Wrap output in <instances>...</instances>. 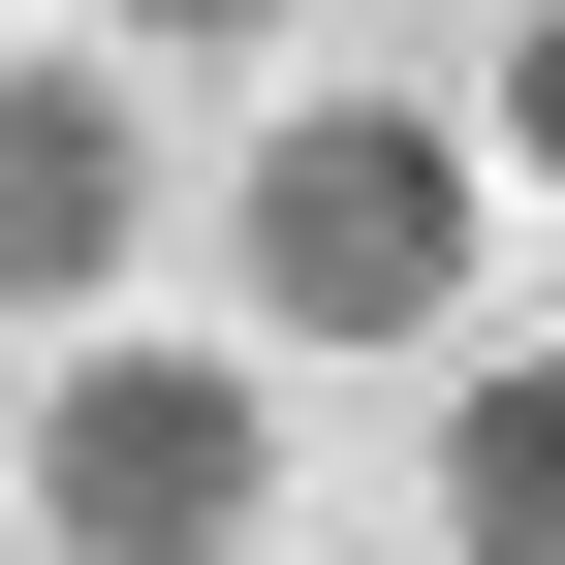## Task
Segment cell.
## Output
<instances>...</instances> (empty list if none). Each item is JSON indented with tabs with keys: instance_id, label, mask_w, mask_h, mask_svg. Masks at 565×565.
<instances>
[{
	"instance_id": "cell-1",
	"label": "cell",
	"mask_w": 565,
	"mask_h": 565,
	"mask_svg": "<svg viewBox=\"0 0 565 565\" xmlns=\"http://www.w3.org/2000/svg\"><path fill=\"white\" fill-rule=\"evenodd\" d=\"M471 221H503V158H471L440 95H315V126H252V158H221L252 345H440V315H471Z\"/></svg>"
},
{
	"instance_id": "cell-2",
	"label": "cell",
	"mask_w": 565,
	"mask_h": 565,
	"mask_svg": "<svg viewBox=\"0 0 565 565\" xmlns=\"http://www.w3.org/2000/svg\"><path fill=\"white\" fill-rule=\"evenodd\" d=\"M0 503H32L63 565H252L282 534V408L221 377V345H63L32 440H0Z\"/></svg>"
},
{
	"instance_id": "cell-3",
	"label": "cell",
	"mask_w": 565,
	"mask_h": 565,
	"mask_svg": "<svg viewBox=\"0 0 565 565\" xmlns=\"http://www.w3.org/2000/svg\"><path fill=\"white\" fill-rule=\"evenodd\" d=\"M126 221H158V126H126V63H0V315H95Z\"/></svg>"
},
{
	"instance_id": "cell-4",
	"label": "cell",
	"mask_w": 565,
	"mask_h": 565,
	"mask_svg": "<svg viewBox=\"0 0 565 565\" xmlns=\"http://www.w3.org/2000/svg\"><path fill=\"white\" fill-rule=\"evenodd\" d=\"M440 565H565V345H471V408H440Z\"/></svg>"
},
{
	"instance_id": "cell-5",
	"label": "cell",
	"mask_w": 565,
	"mask_h": 565,
	"mask_svg": "<svg viewBox=\"0 0 565 565\" xmlns=\"http://www.w3.org/2000/svg\"><path fill=\"white\" fill-rule=\"evenodd\" d=\"M95 32H126V63H282L315 0H95Z\"/></svg>"
},
{
	"instance_id": "cell-6",
	"label": "cell",
	"mask_w": 565,
	"mask_h": 565,
	"mask_svg": "<svg viewBox=\"0 0 565 565\" xmlns=\"http://www.w3.org/2000/svg\"><path fill=\"white\" fill-rule=\"evenodd\" d=\"M503 158L565 189V0H534V32H503Z\"/></svg>"
}]
</instances>
